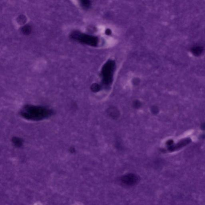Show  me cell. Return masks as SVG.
<instances>
[{
    "mask_svg": "<svg viewBox=\"0 0 205 205\" xmlns=\"http://www.w3.org/2000/svg\"><path fill=\"white\" fill-rule=\"evenodd\" d=\"M21 115L25 119L30 120H41L51 116L53 112L43 106L25 105L20 112Z\"/></svg>",
    "mask_w": 205,
    "mask_h": 205,
    "instance_id": "obj_1",
    "label": "cell"
},
{
    "mask_svg": "<svg viewBox=\"0 0 205 205\" xmlns=\"http://www.w3.org/2000/svg\"><path fill=\"white\" fill-rule=\"evenodd\" d=\"M115 67V62L112 60L107 61L102 67L101 76L102 83L105 85H109L112 83Z\"/></svg>",
    "mask_w": 205,
    "mask_h": 205,
    "instance_id": "obj_2",
    "label": "cell"
},
{
    "mask_svg": "<svg viewBox=\"0 0 205 205\" xmlns=\"http://www.w3.org/2000/svg\"><path fill=\"white\" fill-rule=\"evenodd\" d=\"M71 39L82 44L96 46L98 45L99 40L95 36L81 33L78 31H73L70 35Z\"/></svg>",
    "mask_w": 205,
    "mask_h": 205,
    "instance_id": "obj_3",
    "label": "cell"
},
{
    "mask_svg": "<svg viewBox=\"0 0 205 205\" xmlns=\"http://www.w3.org/2000/svg\"><path fill=\"white\" fill-rule=\"evenodd\" d=\"M138 177L133 174H129L122 177V183L128 186H133L136 184L138 181Z\"/></svg>",
    "mask_w": 205,
    "mask_h": 205,
    "instance_id": "obj_4",
    "label": "cell"
},
{
    "mask_svg": "<svg viewBox=\"0 0 205 205\" xmlns=\"http://www.w3.org/2000/svg\"><path fill=\"white\" fill-rule=\"evenodd\" d=\"M21 31L23 34L26 35H29L31 32V27L29 25H25L22 28Z\"/></svg>",
    "mask_w": 205,
    "mask_h": 205,
    "instance_id": "obj_5",
    "label": "cell"
},
{
    "mask_svg": "<svg viewBox=\"0 0 205 205\" xmlns=\"http://www.w3.org/2000/svg\"><path fill=\"white\" fill-rule=\"evenodd\" d=\"M81 5L84 9L89 8L91 6V2L89 1H81Z\"/></svg>",
    "mask_w": 205,
    "mask_h": 205,
    "instance_id": "obj_6",
    "label": "cell"
},
{
    "mask_svg": "<svg viewBox=\"0 0 205 205\" xmlns=\"http://www.w3.org/2000/svg\"><path fill=\"white\" fill-rule=\"evenodd\" d=\"M13 143L17 146H20L22 144V140L20 139L19 138H17V137H15L14 138H13Z\"/></svg>",
    "mask_w": 205,
    "mask_h": 205,
    "instance_id": "obj_7",
    "label": "cell"
},
{
    "mask_svg": "<svg viewBox=\"0 0 205 205\" xmlns=\"http://www.w3.org/2000/svg\"><path fill=\"white\" fill-rule=\"evenodd\" d=\"M18 19L19 20V22L20 23L22 24V23H24L25 22V20H26V18L24 16H20L19 17Z\"/></svg>",
    "mask_w": 205,
    "mask_h": 205,
    "instance_id": "obj_8",
    "label": "cell"
},
{
    "mask_svg": "<svg viewBox=\"0 0 205 205\" xmlns=\"http://www.w3.org/2000/svg\"><path fill=\"white\" fill-rule=\"evenodd\" d=\"M99 86L98 85H97V84H94L93 85H92V89H93V90L96 91V90H98V89H99Z\"/></svg>",
    "mask_w": 205,
    "mask_h": 205,
    "instance_id": "obj_9",
    "label": "cell"
},
{
    "mask_svg": "<svg viewBox=\"0 0 205 205\" xmlns=\"http://www.w3.org/2000/svg\"><path fill=\"white\" fill-rule=\"evenodd\" d=\"M105 33H106L107 35H110V34H111V30H110V29H107V30H106V31H105Z\"/></svg>",
    "mask_w": 205,
    "mask_h": 205,
    "instance_id": "obj_10",
    "label": "cell"
}]
</instances>
